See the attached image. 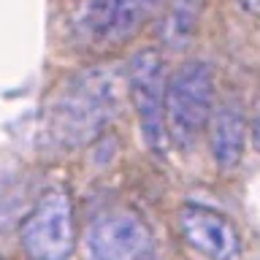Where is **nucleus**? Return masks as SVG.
<instances>
[{
  "mask_svg": "<svg viewBox=\"0 0 260 260\" xmlns=\"http://www.w3.org/2000/svg\"><path fill=\"white\" fill-rule=\"evenodd\" d=\"M217 103L214 71L203 60L179 65L166 81V133L168 144L179 152H190L206 133Z\"/></svg>",
  "mask_w": 260,
  "mask_h": 260,
  "instance_id": "obj_2",
  "label": "nucleus"
},
{
  "mask_svg": "<svg viewBox=\"0 0 260 260\" xmlns=\"http://www.w3.org/2000/svg\"><path fill=\"white\" fill-rule=\"evenodd\" d=\"M179 233L195 252L209 260H233L241 252L239 231L209 206L187 203L179 211Z\"/></svg>",
  "mask_w": 260,
  "mask_h": 260,
  "instance_id": "obj_6",
  "label": "nucleus"
},
{
  "mask_svg": "<svg viewBox=\"0 0 260 260\" xmlns=\"http://www.w3.org/2000/svg\"><path fill=\"white\" fill-rule=\"evenodd\" d=\"M244 11H249V14H255V16H260V0H236Z\"/></svg>",
  "mask_w": 260,
  "mask_h": 260,
  "instance_id": "obj_11",
  "label": "nucleus"
},
{
  "mask_svg": "<svg viewBox=\"0 0 260 260\" xmlns=\"http://www.w3.org/2000/svg\"><path fill=\"white\" fill-rule=\"evenodd\" d=\"M206 130H209V144H211V160L225 171L239 166L244 154V144H247V133H249L244 103L239 98H225V101L214 103Z\"/></svg>",
  "mask_w": 260,
  "mask_h": 260,
  "instance_id": "obj_7",
  "label": "nucleus"
},
{
  "mask_svg": "<svg viewBox=\"0 0 260 260\" xmlns=\"http://www.w3.org/2000/svg\"><path fill=\"white\" fill-rule=\"evenodd\" d=\"M201 8H203V0H171L166 19L160 24V38L166 49L182 52V49L190 46L195 30H198Z\"/></svg>",
  "mask_w": 260,
  "mask_h": 260,
  "instance_id": "obj_8",
  "label": "nucleus"
},
{
  "mask_svg": "<svg viewBox=\"0 0 260 260\" xmlns=\"http://www.w3.org/2000/svg\"><path fill=\"white\" fill-rule=\"evenodd\" d=\"M249 133H252V144H255V149L260 152V98L255 103V114H252V122H249Z\"/></svg>",
  "mask_w": 260,
  "mask_h": 260,
  "instance_id": "obj_10",
  "label": "nucleus"
},
{
  "mask_svg": "<svg viewBox=\"0 0 260 260\" xmlns=\"http://www.w3.org/2000/svg\"><path fill=\"white\" fill-rule=\"evenodd\" d=\"M19 244L30 260H71L76 249V217L65 187H49L24 217Z\"/></svg>",
  "mask_w": 260,
  "mask_h": 260,
  "instance_id": "obj_3",
  "label": "nucleus"
},
{
  "mask_svg": "<svg viewBox=\"0 0 260 260\" xmlns=\"http://www.w3.org/2000/svg\"><path fill=\"white\" fill-rule=\"evenodd\" d=\"M92 260H152V231L133 211H106L87 228Z\"/></svg>",
  "mask_w": 260,
  "mask_h": 260,
  "instance_id": "obj_5",
  "label": "nucleus"
},
{
  "mask_svg": "<svg viewBox=\"0 0 260 260\" xmlns=\"http://www.w3.org/2000/svg\"><path fill=\"white\" fill-rule=\"evenodd\" d=\"M166 65L160 52L141 49L127 62V92L133 98L141 138L146 149L157 157L168 152V133H166Z\"/></svg>",
  "mask_w": 260,
  "mask_h": 260,
  "instance_id": "obj_4",
  "label": "nucleus"
},
{
  "mask_svg": "<svg viewBox=\"0 0 260 260\" xmlns=\"http://www.w3.org/2000/svg\"><path fill=\"white\" fill-rule=\"evenodd\" d=\"M162 3L166 0H111L109 27H106L103 44H109V41L119 44L125 38H133Z\"/></svg>",
  "mask_w": 260,
  "mask_h": 260,
  "instance_id": "obj_9",
  "label": "nucleus"
},
{
  "mask_svg": "<svg viewBox=\"0 0 260 260\" xmlns=\"http://www.w3.org/2000/svg\"><path fill=\"white\" fill-rule=\"evenodd\" d=\"M119 111V79L109 68L73 73L52 92L41 114V133L60 149L92 144Z\"/></svg>",
  "mask_w": 260,
  "mask_h": 260,
  "instance_id": "obj_1",
  "label": "nucleus"
}]
</instances>
